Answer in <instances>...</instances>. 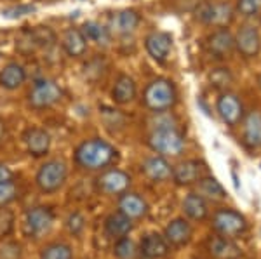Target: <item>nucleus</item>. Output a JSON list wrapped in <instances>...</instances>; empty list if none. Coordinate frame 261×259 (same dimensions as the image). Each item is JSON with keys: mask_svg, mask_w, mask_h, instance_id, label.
Segmentation results:
<instances>
[{"mask_svg": "<svg viewBox=\"0 0 261 259\" xmlns=\"http://www.w3.org/2000/svg\"><path fill=\"white\" fill-rule=\"evenodd\" d=\"M40 259H73V250L65 242H53L40 250Z\"/></svg>", "mask_w": 261, "mask_h": 259, "instance_id": "nucleus-30", "label": "nucleus"}, {"mask_svg": "<svg viewBox=\"0 0 261 259\" xmlns=\"http://www.w3.org/2000/svg\"><path fill=\"white\" fill-rule=\"evenodd\" d=\"M12 224H14V216H12V212L6 207H0V237L9 235Z\"/></svg>", "mask_w": 261, "mask_h": 259, "instance_id": "nucleus-37", "label": "nucleus"}, {"mask_svg": "<svg viewBox=\"0 0 261 259\" xmlns=\"http://www.w3.org/2000/svg\"><path fill=\"white\" fill-rule=\"evenodd\" d=\"M213 228L218 235L226 239H237L247 229V223L241 212L233 209H220L213 216Z\"/></svg>", "mask_w": 261, "mask_h": 259, "instance_id": "nucleus-4", "label": "nucleus"}, {"mask_svg": "<svg viewBox=\"0 0 261 259\" xmlns=\"http://www.w3.org/2000/svg\"><path fill=\"white\" fill-rule=\"evenodd\" d=\"M145 47L150 57L157 63H166L172 49V37L167 32H151L145 39Z\"/></svg>", "mask_w": 261, "mask_h": 259, "instance_id": "nucleus-10", "label": "nucleus"}, {"mask_svg": "<svg viewBox=\"0 0 261 259\" xmlns=\"http://www.w3.org/2000/svg\"><path fill=\"white\" fill-rule=\"evenodd\" d=\"M261 7V0H237V11L242 16H254Z\"/></svg>", "mask_w": 261, "mask_h": 259, "instance_id": "nucleus-38", "label": "nucleus"}, {"mask_svg": "<svg viewBox=\"0 0 261 259\" xmlns=\"http://www.w3.org/2000/svg\"><path fill=\"white\" fill-rule=\"evenodd\" d=\"M24 82H27V70L19 63L11 61L0 70V87H4V89L16 91Z\"/></svg>", "mask_w": 261, "mask_h": 259, "instance_id": "nucleus-20", "label": "nucleus"}, {"mask_svg": "<svg viewBox=\"0 0 261 259\" xmlns=\"http://www.w3.org/2000/svg\"><path fill=\"white\" fill-rule=\"evenodd\" d=\"M143 101H145V106L153 113L171 110L176 104V89L172 82L167 80V78L151 80L145 89Z\"/></svg>", "mask_w": 261, "mask_h": 259, "instance_id": "nucleus-3", "label": "nucleus"}, {"mask_svg": "<svg viewBox=\"0 0 261 259\" xmlns=\"http://www.w3.org/2000/svg\"><path fill=\"white\" fill-rule=\"evenodd\" d=\"M35 12V7L33 6H14V7H7V9L2 11V16L4 18H9V19H16V18H21L24 14H32Z\"/></svg>", "mask_w": 261, "mask_h": 259, "instance_id": "nucleus-39", "label": "nucleus"}, {"mask_svg": "<svg viewBox=\"0 0 261 259\" xmlns=\"http://www.w3.org/2000/svg\"><path fill=\"white\" fill-rule=\"evenodd\" d=\"M197 19L202 21L204 24L209 26H218V28H225L226 24L231 23L233 19V9H231L230 4L225 2H200L195 9Z\"/></svg>", "mask_w": 261, "mask_h": 259, "instance_id": "nucleus-5", "label": "nucleus"}, {"mask_svg": "<svg viewBox=\"0 0 261 259\" xmlns=\"http://www.w3.org/2000/svg\"><path fill=\"white\" fill-rule=\"evenodd\" d=\"M19 197V188L12 179L0 183V207H7Z\"/></svg>", "mask_w": 261, "mask_h": 259, "instance_id": "nucleus-34", "label": "nucleus"}, {"mask_svg": "<svg viewBox=\"0 0 261 259\" xmlns=\"http://www.w3.org/2000/svg\"><path fill=\"white\" fill-rule=\"evenodd\" d=\"M136 82L129 75H119L112 87V99L117 104H129L136 98Z\"/></svg>", "mask_w": 261, "mask_h": 259, "instance_id": "nucleus-22", "label": "nucleus"}, {"mask_svg": "<svg viewBox=\"0 0 261 259\" xmlns=\"http://www.w3.org/2000/svg\"><path fill=\"white\" fill-rule=\"evenodd\" d=\"M134 259H151V257H146V256H140V257H134Z\"/></svg>", "mask_w": 261, "mask_h": 259, "instance_id": "nucleus-42", "label": "nucleus"}, {"mask_svg": "<svg viewBox=\"0 0 261 259\" xmlns=\"http://www.w3.org/2000/svg\"><path fill=\"white\" fill-rule=\"evenodd\" d=\"M205 165L200 160H185L178 164L172 169V179H174L176 185L179 186H188L197 183L199 179L204 176Z\"/></svg>", "mask_w": 261, "mask_h": 259, "instance_id": "nucleus-13", "label": "nucleus"}, {"mask_svg": "<svg viewBox=\"0 0 261 259\" xmlns=\"http://www.w3.org/2000/svg\"><path fill=\"white\" fill-rule=\"evenodd\" d=\"M63 98V91L54 80H39L28 93V103L35 110H45L54 106Z\"/></svg>", "mask_w": 261, "mask_h": 259, "instance_id": "nucleus-7", "label": "nucleus"}, {"mask_svg": "<svg viewBox=\"0 0 261 259\" xmlns=\"http://www.w3.org/2000/svg\"><path fill=\"white\" fill-rule=\"evenodd\" d=\"M138 247L129 237H122V239H117L115 244H113V256L117 259H134L136 257Z\"/></svg>", "mask_w": 261, "mask_h": 259, "instance_id": "nucleus-32", "label": "nucleus"}, {"mask_svg": "<svg viewBox=\"0 0 261 259\" xmlns=\"http://www.w3.org/2000/svg\"><path fill=\"white\" fill-rule=\"evenodd\" d=\"M199 2H207V0H199Z\"/></svg>", "mask_w": 261, "mask_h": 259, "instance_id": "nucleus-44", "label": "nucleus"}, {"mask_svg": "<svg viewBox=\"0 0 261 259\" xmlns=\"http://www.w3.org/2000/svg\"><path fill=\"white\" fill-rule=\"evenodd\" d=\"M207 249L216 259H237L241 256V249L231 242V239L221 235H214L207 240Z\"/></svg>", "mask_w": 261, "mask_h": 259, "instance_id": "nucleus-24", "label": "nucleus"}, {"mask_svg": "<svg viewBox=\"0 0 261 259\" xmlns=\"http://www.w3.org/2000/svg\"><path fill=\"white\" fill-rule=\"evenodd\" d=\"M193 228L185 218H176L172 219L169 224L164 229V239L167 240V244L171 247H183L192 240Z\"/></svg>", "mask_w": 261, "mask_h": 259, "instance_id": "nucleus-14", "label": "nucleus"}, {"mask_svg": "<svg viewBox=\"0 0 261 259\" xmlns=\"http://www.w3.org/2000/svg\"><path fill=\"white\" fill-rule=\"evenodd\" d=\"M199 195L209 200H223L226 197L225 188L221 186V183L216 178L211 176H202L199 181Z\"/></svg>", "mask_w": 261, "mask_h": 259, "instance_id": "nucleus-28", "label": "nucleus"}, {"mask_svg": "<svg viewBox=\"0 0 261 259\" xmlns=\"http://www.w3.org/2000/svg\"><path fill=\"white\" fill-rule=\"evenodd\" d=\"M258 82H259V87H261V75H259V78H258Z\"/></svg>", "mask_w": 261, "mask_h": 259, "instance_id": "nucleus-43", "label": "nucleus"}, {"mask_svg": "<svg viewBox=\"0 0 261 259\" xmlns=\"http://www.w3.org/2000/svg\"><path fill=\"white\" fill-rule=\"evenodd\" d=\"M61 47L70 57H82L87 52V40L81 28H68L63 32Z\"/></svg>", "mask_w": 261, "mask_h": 259, "instance_id": "nucleus-18", "label": "nucleus"}, {"mask_svg": "<svg viewBox=\"0 0 261 259\" xmlns=\"http://www.w3.org/2000/svg\"><path fill=\"white\" fill-rule=\"evenodd\" d=\"M129 186L130 176L120 169H105L96 178V190L105 195H117V197H120L122 193H125L129 190Z\"/></svg>", "mask_w": 261, "mask_h": 259, "instance_id": "nucleus-8", "label": "nucleus"}, {"mask_svg": "<svg viewBox=\"0 0 261 259\" xmlns=\"http://www.w3.org/2000/svg\"><path fill=\"white\" fill-rule=\"evenodd\" d=\"M119 211L133 221L141 219V218H145L146 212H148V204H146L138 193H129V191H125L119 198Z\"/></svg>", "mask_w": 261, "mask_h": 259, "instance_id": "nucleus-19", "label": "nucleus"}, {"mask_svg": "<svg viewBox=\"0 0 261 259\" xmlns=\"http://www.w3.org/2000/svg\"><path fill=\"white\" fill-rule=\"evenodd\" d=\"M143 172L151 181H166L172 176V167L164 157H150L143 164Z\"/></svg>", "mask_w": 261, "mask_h": 259, "instance_id": "nucleus-26", "label": "nucleus"}, {"mask_svg": "<svg viewBox=\"0 0 261 259\" xmlns=\"http://www.w3.org/2000/svg\"><path fill=\"white\" fill-rule=\"evenodd\" d=\"M244 139L251 148L261 146V113L251 111L244 120Z\"/></svg>", "mask_w": 261, "mask_h": 259, "instance_id": "nucleus-27", "label": "nucleus"}, {"mask_svg": "<svg viewBox=\"0 0 261 259\" xmlns=\"http://www.w3.org/2000/svg\"><path fill=\"white\" fill-rule=\"evenodd\" d=\"M33 35H35V42H37V47L42 49H50L56 45V35L54 32L50 30L49 26H37L33 28Z\"/></svg>", "mask_w": 261, "mask_h": 259, "instance_id": "nucleus-33", "label": "nucleus"}, {"mask_svg": "<svg viewBox=\"0 0 261 259\" xmlns=\"http://www.w3.org/2000/svg\"><path fill=\"white\" fill-rule=\"evenodd\" d=\"M130 232H133V219L124 216L120 211L112 212V214H108L107 219H105V233L113 240L127 237Z\"/></svg>", "mask_w": 261, "mask_h": 259, "instance_id": "nucleus-21", "label": "nucleus"}, {"mask_svg": "<svg viewBox=\"0 0 261 259\" xmlns=\"http://www.w3.org/2000/svg\"><path fill=\"white\" fill-rule=\"evenodd\" d=\"M207 51L211 56H214L216 60H223V57L230 56L235 49V37L231 35V32L228 28H220V30L213 32L207 37Z\"/></svg>", "mask_w": 261, "mask_h": 259, "instance_id": "nucleus-12", "label": "nucleus"}, {"mask_svg": "<svg viewBox=\"0 0 261 259\" xmlns=\"http://www.w3.org/2000/svg\"><path fill=\"white\" fill-rule=\"evenodd\" d=\"M171 250V245L167 244V240L164 239L161 233H148L145 235L140 242V252L141 256L151 257V259H162L167 257Z\"/></svg>", "mask_w": 261, "mask_h": 259, "instance_id": "nucleus-17", "label": "nucleus"}, {"mask_svg": "<svg viewBox=\"0 0 261 259\" xmlns=\"http://www.w3.org/2000/svg\"><path fill=\"white\" fill-rule=\"evenodd\" d=\"M148 145L161 155H179L185 148V137L176 129H155L148 137Z\"/></svg>", "mask_w": 261, "mask_h": 259, "instance_id": "nucleus-6", "label": "nucleus"}, {"mask_svg": "<svg viewBox=\"0 0 261 259\" xmlns=\"http://www.w3.org/2000/svg\"><path fill=\"white\" fill-rule=\"evenodd\" d=\"M14 178V174H12V170L7 167L6 164H0V183L4 181H9V179Z\"/></svg>", "mask_w": 261, "mask_h": 259, "instance_id": "nucleus-40", "label": "nucleus"}, {"mask_svg": "<svg viewBox=\"0 0 261 259\" xmlns=\"http://www.w3.org/2000/svg\"><path fill=\"white\" fill-rule=\"evenodd\" d=\"M235 47L246 57H254L261 49V37L254 26H242L235 35Z\"/></svg>", "mask_w": 261, "mask_h": 259, "instance_id": "nucleus-15", "label": "nucleus"}, {"mask_svg": "<svg viewBox=\"0 0 261 259\" xmlns=\"http://www.w3.org/2000/svg\"><path fill=\"white\" fill-rule=\"evenodd\" d=\"M66 229L73 237L82 235V232L86 229V218H84L82 212H71L68 219H66Z\"/></svg>", "mask_w": 261, "mask_h": 259, "instance_id": "nucleus-36", "label": "nucleus"}, {"mask_svg": "<svg viewBox=\"0 0 261 259\" xmlns=\"http://www.w3.org/2000/svg\"><path fill=\"white\" fill-rule=\"evenodd\" d=\"M209 80H211V85H214L216 89H225L233 82V77L228 72V68H216L209 75Z\"/></svg>", "mask_w": 261, "mask_h": 259, "instance_id": "nucleus-35", "label": "nucleus"}, {"mask_svg": "<svg viewBox=\"0 0 261 259\" xmlns=\"http://www.w3.org/2000/svg\"><path fill=\"white\" fill-rule=\"evenodd\" d=\"M117 158H119V152L115 150V146L99 137L82 141L73 153L75 164L86 170H105Z\"/></svg>", "mask_w": 261, "mask_h": 259, "instance_id": "nucleus-1", "label": "nucleus"}, {"mask_svg": "<svg viewBox=\"0 0 261 259\" xmlns=\"http://www.w3.org/2000/svg\"><path fill=\"white\" fill-rule=\"evenodd\" d=\"M140 21H141L140 14L134 9H124L112 16L110 26H112V30L115 33H119V35H129V33H133L136 30Z\"/></svg>", "mask_w": 261, "mask_h": 259, "instance_id": "nucleus-23", "label": "nucleus"}, {"mask_svg": "<svg viewBox=\"0 0 261 259\" xmlns=\"http://www.w3.org/2000/svg\"><path fill=\"white\" fill-rule=\"evenodd\" d=\"M16 49L23 54V56H28L37 49V42H35V35H33V28L24 26L23 30L19 32L18 39H16Z\"/></svg>", "mask_w": 261, "mask_h": 259, "instance_id": "nucleus-31", "label": "nucleus"}, {"mask_svg": "<svg viewBox=\"0 0 261 259\" xmlns=\"http://www.w3.org/2000/svg\"><path fill=\"white\" fill-rule=\"evenodd\" d=\"M66 179H68V167L60 158H54L40 165L35 174V185L42 193L53 195L65 186Z\"/></svg>", "mask_w": 261, "mask_h": 259, "instance_id": "nucleus-2", "label": "nucleus"}, {"mask_svg": "<svg viewBox=\"0 0 261 259\" xmlns=\"http://www.w3.org/2000/svg\"><path fill=\"white\" fill-rule=\"evenodd\" d=\"M54 214L49 207L37 206L27 211L24 214V232L30 237H39L53 226Z\"/></svg>", "mask_w": 261, "mask_h": 259, "instance_id": "nucleus-9", "label": "nucleus"}, {"mask_svg": "<svg viewBox=\"0 0 261 259\" xmlns=\"http://www.w3.org/2000/svg\"><path fill=\"white\" fill-rule=\"evenodd\" d=\"M183 212L192 221H204L209 214V207L205 198L199 193H190L183 200Z\"/></svg>", "mask_w": 261, "mask_h": 259, "instance_id": "nucleus-25", "label": "nucleus"}, {"mask_svg": "<svg viewBox=\"0 0 261 259\" xmlns=\"http://www.w3.org/2000/svg\"><path fill=\"white\" fill-rule=\"evenodd\" d=\"M216 110H218V115L221 117V120L225 122L226 125L233 127L241 122L242 119V103L239 101L237 96L233 94H223L220 99H218V104H216Z\"/></svg>", "mask_w": 261, "mask_h": 259, "instance_id": "nucleus-16", "label": "nucleus"}, {"mask_svg": "<svg viewBox=\"0 0 261 259\" xmlns=\"http://www.w3.org/2000/svg\"><path fill=\"white\" fill-rule=\"evenodd\" d=\"M6 136H7V127H6V122L0 120V145L6 141Z\"/></svg>", "mask_w": 261, "mask_h": 259, "instance_id": "nucleus-41", "label": "nucleus"}, {"mask_svg": "<svg viewBox=\"0 0 261 259\" xmlns=\"http://www.w3.org/2000/svg\"><path fill=\"white\" fill-rule=\"evenodd\" d=\"M23 143L32 157H45L50 150V136L42 127H28L23 134Z\"/></svg>", "mask_w": 261, "mask_h": 259, "instance_id": "nucleus-11", "label": "nucleus"}, {"mask_svg": "<svg viewBox=\"0 0 261 259\" xmlns=\"http://www.w3.org/2000/svg\"><path fill=\"white\" fill-rule=\"evenodd\" d=\"M84 37H86L87 42H96V44H108V40H110V30H108L107 26H103V24L96 23V21H87V23H84V26L81 28Z\"/></svg>", "mask_w": 261, "mask_h": 259, "instance_id": "nucleus-29", "label": "nucleus"}]
</instances>
